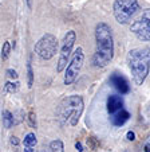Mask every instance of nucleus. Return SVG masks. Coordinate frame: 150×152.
<instances>
[{
	"label": "nucleus",
	"mask_w": 150,
	"mask_h": 152,
	"mask_svg": "<svg viewBox=\"0 0 150 152\" xmlns=\"http://www.w3.org/2000/svg\"><path fill=\"white\" fill-rule=\"evenodd\" d=\"M110 82L113 83L114 88H115L121 94H128V93H130V85H129L128 80H126L123 75H119V74H117V73H114L110 77Z\"/></svg>",
	"instance_id": "obj_9"
},
{
	"label": "nucleus",
	"mask_w": 150,
	"mask_h": 152,
	"mask_svg": "<svg viewBox=\"0 0 150 152\" xmlns=\"http://www.w3.org/2000/svg\"><path fill=\"white\" fill-rule=\"evenodd\" d=\"M83 108H85V102H83V98L80 96H67L60 101V104L57 108L58 123L62 126L67 125V124L71 126L78 125L80 116L83 113Z\"/></svg>",
	"instance_id": "obj_2"
},
{
	"label": "nucleus",
	"mask_w": 150,
	"mask_h": 152,
	"mask_svg": "<svg viewBox=\"0 0 150 152\" xmlns=\"http://www.w3.org/2000/svg\"><path fill=\"white\" fill-rule=\"evenodd\" d=\"M58 39L52 34H44L39 40L36 42L34 50L36 55L43 61H50L55 57L58 53Z\"/></svg>",
	"instance_id": "obj_5"
},
{
	"label": "nucleus",
	"mask_w": 150,
	"mask_h": 152,
	"mask_svg": "<svg viewBox=\"0 0 150 152\" xmlns=\"http://www.w3.org/2000/svg\"><path fill=\"white\" fill-rule=\"evenodd\" d=\"M23 152H34V149H32V147H24V151Z\"/></svg>",
	"instance_id": "obj_25"
},
{
	"label": "nucleus",
	"mask_w": 150,
	"mask_h": 152,
	"mask_svg": "<svg viewBox=\"0 0 150 152\" xmlns=\"http://www.w3.org/2000/svg\"><path fill=\"white\" fill-rule=\"evenodd\" d=\"M11 43L9 42H4V45H3V47H1V59L3 61H6V59H8V57H9V53H11Z\"/></svg>",
	"instance_id": "obj_17"
},
{
	"label": "nucleus",
	"mask_w": 150,
	"mask_h": 152,
	"mask_svg": "<svg viewBox=\"0 0 150 152\" xmlns=\"http://www.w3.org/2000/svg\"><path fill=\"white\" fill-rule=\"evenodd\" d=\"M130 31L143 42H150V8L142 11V14L130 26Z\"/></svg>",
	"instance_id": "obj_6"
},
{
	"label": "nucleus",
	"mask_w": 150,
	"mask_h": 152,
	"mask_svg": "<svg viewBox=\"0 0 150 152\" xmlns=\"http://www.w3.org/2000/svg\"><path fill=\"white\" fill-rule=\"evenodd\" d=\"M1 117H3V124H4V128L6 129H9V128H12V126L16 125L15 115H12L9 110H3Z\"/></svg>",
	"instance_id": "obj_12"
},
{
	"label": "nucleus",
	"mask_w": 150,
	"mask_h": 152,
	"mask_svg": "<svg viewBox=\"0 0 150 152\" xmlns=\"http://www.w3.org/2000/svg\"><path fill=\"white\" fill-rule=\"evenodd\" d=\"M75 148H77L78 152H85L83 145H82V143H80V141H77V143H75Z\"/></svg>",
	"instance_id": "obj_22"
},
{
	"label": "nucleus",
	"mask_w": 150,
	"mask_h": 152,
	"mask_svg": "<svg viewBox=\"0 0 150 152\" xmlns=\"http://www.w3.org/2000/svg\"><path fill=\"white\" fill-rule=\"evenodd\" d=\"M114 57V39L111 27L101 23L95 27V53L93 55V65L95 67H105Z\"/></svg>",
	"instance_id": "obj_1"
},
{
	"label": "nucleus",
	"mask_w": 150,
	"mask_h": 152,
	"mask_svg": "<svg viewBox=\"0 0 150 152\" xmlns=\"http://www.w3.org/2000/svg\"><path fill=\"white\" fill-rule=\"evenodd\" d=\"M27 1V6H28V8H31L32 7V0H26Z\"/></svg>",
	"instance_id": "obj_26"
},
{
	"label": "nucleus",
	"mask_w": 150,
	"mask_h": 152,
	"mask_svg": "<svg viewBox=\"0 0 150 152\" xmlns=\"http://www.w3.org/2000/svg\"><path fill=\"white\" fill-rule=\"evenodd\" d=\"M106 106H107V112L114 115L118 110L123 109V100H122L121 96L117 94H111L107 97V101H106Z\"/></svg>",
	"instance_id": "obj_10"
},
{
	"label": "nucleus",
	"mask_w": 150,
	"mask_h": 152,
	"mask_svg": "<svg viewBox=\"0 0 150 152\" xmlns=\"http://www.w3.org/2000/svg\"><path fill=\"white\" fill-rule=\"evenodd\" d=\"M87 145L91 151H96L99 148V140L95 136H88L87 137Z\"/></svg>",
	"instance_id": "obj_16"
},
{
	"label": "nucleus",
	"mask_w": 150,
	"mask_h": 152,
	"mask_svg": "<svg viewBox=\"0 0 150 152\" xmlns=\"http://www.w3.org/2000/svg\"><path fill=\"white\" fill-rule=\"evenodd\" d=\"M27 78H28V88H32V85H34V70H32V65L30 61L27 63Z\"/></svg>",
	"instance_id": "obj_18"
},
{
	"label": "nucleus",
	"mask_w": 150,
	"mask_h": 152,
	"mask_svg": "<svg viewBox=\"0 0 150 152\" xmlns=\"http://www.w3.org/2000/svg\"><path fill=\"white\" fill-rule=\"evenodd\" d=\"M126 139H128L129 141H134L136 140V133H134L133 131H129V132L126 133Z\"/></svg>",
	"instance_id": "obj_21"
},
{
	"label": "nucleus",
	"mask_w": 150,
	"mask_h": 152,
	"mask_svg": "<svg viewBox=\"0 0 150 152\" xmlns=\"http://www.w3.org/2000/svg\"><path fill=\"white\" fill-rule=\"evenodd\" d=\"M19 86H20V82L15 81V82H6L4 85V93L6 94H12V93H16L19 90Z\"/></svg>",
	"instance_id": "obj_14"
},
{
	"label": "nucleus",
	"mask_w": 150,
	"mask_h": 152,
	"mask_svg": "<svg viewBox=\"0 0 150 152\" xmlns=\"http://www.w3.org/2000/svg\"><path fill=\"white\" fill-rule=\"evenodd\" d=\"M48 152H64V144L60 139H55L48 145Z\"/></svg>",
	"instance_id": "obj_13"
},
{
	"label": "nucleus",
	"mask_w": 150,
	"mask_h": 152,
	"mask_svg": "<svg viewBox=\"0 0 150 152\" xmlns=\"http://www.w3.org/2000/svg\"><path fill=\"white\" fill-rule=\"evenodd\" d=\"M6 73H7V75H8L9 78H12V80H16V78H17V73H16V70H14V69H8Z\"/></svg>",
	"instance_id": "obj_20"
},
{
	"label": "nucleus",
	"mask_w": 150,
	"mask_h": 152,
	"mask_svg": "<svg viewBox=\"0 0 150 152\" xmlns=\"http://www.w3.org/2000/svg\"><path fill=\"white\" fill-rule=\"evenodd\" d=\"M75 40H77V34H75V31L70 30V31L66 32L64 38H63V42H62V47H60V54H59V59H58V65H57L58 73H62L63 70H66V67H67L68 58H70L71 53H72Z\"/></svg>",
	"instance_id": "obj_8"
},
{
	"label": "nucleus",
	"mask_w": 150,
	"mask_h": 152,
	"mask_svg": "<svg viewBox=\"0 0 150 152\" xmlns=\"http://www.w3.org/2000/svg\"><path fill=\"white\" fill-rule=\"evenodd\" d=\"M36 144H38V140H36L35 133L34 132L27 133L26 137H24V140H23V145H24V147H32V148H34Z\"/></svg>",
	"instance_id": "obj_15"
},
{
	"label": "nucleus",
	"mask_w": 150,
	"mask_h": 152,
	"mask_svg": "<svg viewBox=\"0 0 150 152\" xmlns=\"http://www.w3.org/2000/svg\"><path fill=\"white\" fill-rule=\"evenodd\" d=\"M27 120H28V124L31 128H36L38 126V121H36V113L34 112V110H30L28 116H27Z\"/></svg>",
	"instance_id": "obj_19"
},
{
	"label": "nucleus",
	"mask_w": 150,
	"mask_h": 152,
	"mask_svg": "<svg viewBox=\"0 0 150 152\" xmlns=\"http://www.w3.org/2000/svg\"><path fill=\"white\" fill-rule=\"evenodd\" d=\"M138 0H114L113 12L114 18L119 24H128L131 18L138 12Z\"/></svg>",
	"instance_id": "obj_4"
},
{
	"label": "nucleus",
	"mask_w": 150,
	"mask_h": 152,
	"mask_svg": "<svg viewBox=\"0 0 150 152\" xmlns=\"http://www.w3.org/2000/svg\"><path fill=\"white\" fill-rule=\"evenodd\" d=\"M130 117H131V115L128 112V110L121 109L117 113H114V116L111 117V123H113V125H115V126H122Z\"/></svg>",
	"instance_id": "obj_11"
},
{
	"label": "nucleus",
	"mask_w": 150,
	"mask_h": 152,
	"mask_svg": "<svg viewBox=\"0 0 150 152\" xmlns=\"http://www.w3.org/2000/svg\"><path fill=\"white\" fill-rule=\"evenodd\" d=\"M83 62H85V53H83L82 47H78L64 70V80H63L64 85H71V83L75 82V80H77L78 74H79L80 69L83 66Z\"/></svg>",
	"instance_id": "obj_7"
},
{
	"label": "nucleus",
	"mask_w": 150,
	"mask_h": 152,
	"mask_svg": "<svg viewBox=\"0 0 150 152\" xmlns=\"http://www.w3.org/2000/svg\"><path fill=\"white\" fill-rule=\"evenodd\" d=\"M42 152H46V151H42Z\"/></svg>",
	"instance_id": "obj_27"
},
{
	"label": "nucleus",
	"mask_w": 150,
	"mask_h": 152,
	"mask_svg": "<svg viewBox=\"0 0 150 152\" xmlns=\"http://www.w3.org/2000/svg\"><path fill=\"white\" fill-rule=\"evenodd\" d=\"M143 151H145V152H150V141H149V143H146V144H145V148H143Z\"/></svg>",
	"instance_id": "obj_24"
},
{
	"label": "nucleus",
	"mask_w": 150,
	"mask_h": 152,
	"mask_svg": "<svg viewBox=\"0 0 150 152\" xmlns=\"http://www.w3.org/2000/svg\"><path fill=\"white\" fill-rule=\"evenodd\" d=\"M9 143H11L12 145H15V147H16V145H19V139H17L16 136H12V137H11V140H9Z\"/></svg>",
	"instance_id": "obj_23"
},
{
	"label": "nucleus",
	"mask_w": 150,
	"mask_h": 152,
	"mask_svg": "<svg viewBox=\"0 0 150 152\" xmlns=\"http://www.w3.org/2000/svg\"><path fill=\"white\" fill-rule=\"evenodd\" d=\"M126 59L134 83L138 86L142 85L150 72V49L146 46L131 49Z\"/></svg>",
	"instance_id": "obj_3"
}]
</instances>
